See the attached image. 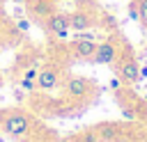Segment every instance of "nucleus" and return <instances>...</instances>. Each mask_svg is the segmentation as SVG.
<instances>
[{"label": "nucleus", "mask_w": 147, "mask_h": 142, "mask_svg": "<svg viewBox=\"0 0 147 142\" xmlns=\"http://www.w3.org/2000/svg\"><path fill=\"white\" fill-rule=\"evenodd\" d=\"M57 87H60V71L53 69V66L41 69L39 76H37V89L51 92V89H57Z\"/></svg>", "instance_id": "obj_3"}, {"label": "nucleus", "mask_w": 147, "mask_h": 142, "mask_svg": "<svg viewBox=\"0 0 147 142\" xmlns=\"http://www.w3.org/2000/svg\"><path fill=\"white\" fill-rule=\"evenodd\" d=\"M14 96H16V101H21V98H23V92H21V89H16V92H14Z\"/></svg>", "instance_id": "obj_16"}, {"label": "nucleus", "mask_w": 147, "mask_h": 142, "mask_svg": "<svg viewBox=\"0 0 147 142\" xmlns=\"http://www.w3.org/2000/svg\"><path fill=\"white\" fill-rule=\"evenodd\" d=\"M140 76H142V78H147V66H142V69H140Z\"/></svg>", "instance_id": "obj_17"}, {"label": "nucleus", "mask_w": 147, "mask_h": 142, "mask_svg": "<svg viewBox=\"0 0 147 142\" xmlns=\"http://www.w3.org/2000/svg\"><path fill=\"white\" fill-rule=\"evenodd\" d=\"M110 89H119V80H117V78L110 80Z\"/></svg>", "instance_id": "obj_15"}, {"label": "nucleus", "mask_w": 147, "mask_h": 142, "mask_svg": "<svg viewBox=\"0 0 147 142\" xmlns=\"http://www.w3.org/2000/svg\"><path fill=\"white\" fill-rule=\"evenodd\" d=\"M55 142H74V140H69V137H57Z\"/></svg>", "instance_id": "obj_18"}, {"label": "nucleus", "mask_w": 147, "mask_h": 142, "mask_svg": "<svg viewBox=\"0 0 147 142\" xmlns=\"http://www.w3.org/2000/svg\"><path fill=\"white\" fill-rule=\"evenodd\" d=\"M25 5H28V11L37 18H46L48 14H53V2H48V0H32Z\"/></svg>", "instance_id": "obj_9"}, {"label": "nucleus", "mask_w": 147, "mask_h": 142, "mask_svg": "<svg viewBox=\"0 0 147 142\" xmlns=\"http://www.w3.org/2000/svg\"><path fill=\"white\" fill-rule=\"evenodd\" d=\"M64 92L71 96V98H83L87 92H90V80L80 78V76H74L64 82Z\"/></svg>", "instance_id": "obj_5"}, {"label": "nucleus", "mask_w": 147, "mask_h": 142, "mask_svg": "<svg viewBox=\"0 0 147 142\" xmlns=\"http://www.w3.org/2000/svg\"><path fill=\"white\" fill-rule=\"evenodd\" d=\"M48 2H53V5H55V2H60V0H48Z\"/></svg>", "instance_id": "obj_19"}, {"label": "nucleus", "mask_w": 147, "mask_h": 142, "mask_svg": "<svg viewBox=\"0 0 147 142\" xmlns=\"http://www.w3.org/2000/svg\"><path fill=\"white\" fill-rule=\"evenodd\" d=\"M96 133H99V137H101V140H108V142L117 137V128H115V126H110V124H101V126L96 128Z\"/></svg>", "instance_id": "obj_10"}, {"label": "nucleus", "mask_w": 147, "mask_h": 142, "mask_svg": "<svg viewBox=\"0 0 147 142\" xmlns=\"http://www.w3.org/2000/svg\"><path fill=\"white\" fill-rule=\"evenodd\" d=\"M2 5H5V0H0V7H2Z\"/></svg>", "instance_id": "obj_21"}, {"label": "nucleus", "mask_w": 147, "mask_h": 142, "mask_svg": "<svg viewBox=\"0 0 147 142\" xmlns=\"http://www.w3.org/2000/svg\"><path fill=\"white\" fill-rule=\"evenodd\" d=\"M25 2H32V0H25Z\"/></svg>", "instance_id": "obj_22"}, {"label": "nucleus", "mask_w": 147, "mask_h": 142, "mask_svg": "<svg viewBox=\"0 0 147 142\" xmlns=\"http://www.w3.org/2000/svg\"><path fill=\"white\" fill-rule=\"evenodd\" d=\"M32 119L21 110H5L0 115V128L11 137H25L30 133Z\"/></svg>", "instance_id": "obj_1"}, {"label": "nucleus", "mask_w": 147, "mask_h": 142, "mask_svg": "<svg viewBox=\"0 0 147 142\" xmlns=\"http://www.w3.org/2000/svg\"><path fill=\"white\" fill-rule=\"evenodd\" d=\"M115 57H117L115 44L101 41V44H96V50H94V55H92L90 62H94V64H110V62H115Z\"/></svg>", "instance_id": "obj_4"}, {"label": "nucleus", "mask_w": 147, "mask_h": 142, "mask_svg": "<svg viewBox=\"0 0 147 142\" xmlns=\"http://www.w3.org/2000/svg\"><path fill=\"white\" fill-rule=\"evenodd\" d=\"M0 142H2V140H0Z\"/></svg>", "instance_id": "obj_23"}, {"label": "nucleus", "mask_w": 147, "mask_h": 142, "mask_svg": "<svg viewBox=\"0 0 147 142\" xmlns=\"http://www.w3.org/2000/svg\"><path fill=\"white\" fill-rule=\"evenodd\" d=\"M14 2H25V0H14Z\"/></svg>", "instance_id": "obj_20"}, {"label": "nucleus", "mask_w": 147, "mask_h": 142, "mask_svg": "<svg viewBox=\"0 0 147 142\" xmlns=\"http://www.w3.org/2000/svg\"><path fill=\"white\" fill-rule=\"evenodd\" d=\"M18 87H21V89H25V92H34V89H37V80H32V78H23V76H21Z\"/></svg>", "instance_id": "obj_11"}, {"label": "nucleus", "mask_w": 147, "mask_h": 142, "mask_svg": "<svg viewBox=\"0 0 147 142\" xmlns=\"http://www.w3.org/2000/svg\"><path fill=\"white\" fill-rule=\"evenodd\" d=\"M69 27L76 30V32L90 30V27H92V16H90L87 11H71V14H69Z\"/></svg>", "instance_id": "obj_7"}, {"label": "nucleus", "mask_w": 147, "mask_h": 142, "mask_svg": "<svg viewBox=\"0 0 147 142\" xmlns=\"http://www.w3.org/2000/svg\"><path fill=\"white\" fill-rule=\"evenodd\" d=\"M119 78L126 80V82H138V80H140V66H138V62L124 60V62L119 64Z\"/></svg>", "instance_id": "obj_8"}, {"label": "nucleus", "mask_w": 147, "mask_h": 142, "mask_svg": "<svg viewBox=\"0 0 147 142\" xmlns=\"http://www.w3.org/2000/svg\"><path fill=\"white\" fill-rule=\"evenodd\" d=\"M138 18L142 21V25H147V0H140V5H138Z\"/></svg>", "instance_id": "obj_12"}, {"label": "nucleus", "mask_w": 147, "mask_h": 142, "mask_svg": "<svg viewBox=\"0 0 147 142\" xmlns=\"http://www.w3.org/2000/svg\"><path fill=\"white\" fill-rule=\"evenodd\" d=\"M37 76H39V69H37V66H30V69L23 71V78H32V80H37Z\"/></svg>", "instance_id": "obj_14"}, {"label": "nucleus", "mask_w": 147, "mask_h": 142, "mask_svg": "<svg viewBox=\"0 0 147 142\" xmlns=\"http://www.w3.org/2000/svg\"><path fill=\"white\" fill-rule=\"evenodd\" d=\"M94 50H96V41H92V39H74V44H71V53L78 60H92Z\"/></svg>", "instance_id": "obj_6"}, {"label": "nucleus", "mask_w": 147, "mask_h": 142, "mask_svg": "<svg viewBox=\"0 0 147 142\" xmlns=\"http://www.w3.org/2000/svg\"><path fill=\"white\" fill-rule=\"evenodd\" d=\"M44 25L46 30L55 37V39H67L71 27H69V14H62V11H53L44 18Z\"/></svg>", "instance_id": "obj_2"}, {"label": "nucleus", "mask_w": 147, "mask_h": 142, "mask_svg": "<svg viewBox=\"0 0 147 142\" xmlns=\"http://www.w3.org/2000/svg\"><path fill=\"white\" fill-rule=\"evenodd\" d=\"M16 27H18L21 32H28V30H30V21L23 18V16H18V18H16Z\"/></svg>", "instance_id": "obj_13"}]
</instances>
